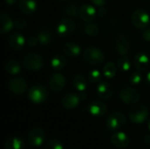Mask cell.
I'll use <instances>...</instances> for the list:
<instances>
[{
	"instance_id": "obj_1",
	"label": "cell",
	"mask_w": 150,
	"mask_h": 149,
	"mask_svg": "<svg viewBox=\"0 0 150 149\" xmlns=\"http://www.w3.org/2000/svg\"><path fill=\"white\" fill-rule=\"evenodd\" d=\"M83 60L90 65L98 66L105 61V54L103 51L96 47H86L83 54Z\"/></svg>"
},
{
	"instance_id": "obj_2",
	"label": "cell",
	"mask_w": 150,
	"mask_h": 149,
	"mask_svg": "<svg viewBox=\"0 0 150 149\" xmlns=\"http://www.w3.org/2000/svg\"><path fill=\"white\" fill-rule=\"evenodd\" d=\"M27 97L33 104H42L48 98V90L45 86L36 84L29 89Z\"/></svg>"
},
{
	"instance_id": "obj_3",
	"label": "cell",
	"mask_w": 150,
	"mask_h": 149,
	"mask_svg": "<svg viewBox=\"0 0 150 149\" xmlns=\"http://www.w3.org/2000/svg\"><path fill=\"white\" fill-rule=\"evenodd\" d=\"M149 115V111L147 106L143 105H137L131 108L128 113L129 119L135 125H141L144 123Z\"/></svg>"
},
{
	"instance_id": "obj_4",
	"label": "cell",
	"mask_w": 150,
	"mask_h": 149,
	"mask_svg": "<svg viewBox=\"0 0 150 149\" xmlns=\"http://www.w3.org/2000/svg\"><path fill=\"white\" fill-rule=\"evenodd\" d=\"M23 65L29 70L38 71L44 67V60L38 53L30 52L25 55L23 59Z\"/></svg>"
},
{
	"instance_id": "obj_5",
	"label": "cell",
	"mask_w": 150,
	"mask_h": 149,
	"mask_svg": "<svg viewBox=\"0 0 150 149\" xmlns=\"http://www.w3.org/2000/svg\"><path fill=\"white\" fill-rule=\"evenodd\" d=\"M126 124V116L120 111H114L108 115L105 120L106 127L111 131H119Z\"/></svg>"
},
{
	"instance_id": "obj_6",
	"label": "cell",
	"mask_w": 150,
	"mask_h": 149,
	"mask_svg": "<svg viewBox=\"0 0 150 149\" xmlns=\"http://www.w3.org/2000/svg\"><path fill=\"white\" fill-rule=\"evenodd\" d=\"M119 96L120 100L127 105H135L141 98V95L138 90L128 86L122 87L120 90Z\"/></svg>"
},
{
	"instance_id": "obj_7",
	"label": "cell",
	"mask_w": 150,
	"mask_h": 149,
	"mask_svg": "<svg viewBox=\"0 0 150 149\" xmlns=\"http://www.w3.org/2000/svg\"><path fill=\"white\" fill-rule=\"evenodd\" d=\"M133 25L138 29H146L149 24V15L143 9H136L131 16Z\"/></svg>"
},
{
	"instance_id": "obj_8",
	"label": "cell",
	"mask_w": 150,
	"mask_h": 149,
	"mask_svg": "<svg viewBox=\"0 0 150 149\" xmlns=\"http://www.w3.org/2000/svg\"><path fill=\"white\" fill-rule=\"evenodd\" d=\"M76 30V24L70 18H63L56 26V32L62 38L70 36Z\"/></svg>"
},
{
	"instance_id": "obj_9",
	"label": "cell",
	"mask_w": 150,
	"mask_h": 149,
	"mask_svg": "<svg viewBox=\"0 0 150 149\" xmlns=\"http://www.w3.org/2000/svg\"><path fill=\"white\" fill-rule=\"evenodd\" d=\"M45 131L41 127H33L31 129L28 133L27 139H28V143L32 147L39 148L40 147L45 140Z\"/></svg>"
},
{
	"instance_id": "obj_10",
	"label": "cell",
	"mask_w": 150,
	"mask_h": 149,
	"mask_svg": "<svg viewBox=\"0 0 150 149\" xmlns=\"http://www.w3.org/2000/svg\"><path fill=\"white\" fill-rule=\"evenodd\" d=\"M115 48L120 55H128L131 51V42L129 38L125 34H120L115 41Z\"/></svg>"
},
{
	"instance_id": "obj_11",
	"label": "cell",
	"mask_w": 150,
	"mask_h": 149,
	"mask_svg": "<svg viewBox=\"0 0 150 149\" xmlns=\"http://www.w3.org/2000/svg\"><path fill=\"white\" fill-rule=\"evenodd\" d=\"M10 91L15 95H22L27 90V83L22 77L11 78L8 83Z\"/></svg>"
},
{
	"instance_id": "obj_12",
	"label": "cell",
	"mask_w": 150,
	"mask_h": 149,
	"mask_svg": "<svg viewBox=\"0 0 150 149\" xmlns=\"http://www.w3.org/2000/svg\"><path fill=\"white\" fill-rule=\"evenodd\" d=\"M111 143L116 148L125 149L129 146L130 141H129L127 134H126L125 133L115 132L111 136Z\"/></svg>"
},
{
	"instance_id": "obj_13",
	"label": "cell",
	"mask_w": 150,
	"mask_h": 149,
	"mask_svg": "<svg viewBox=\"0 0 150 149\" xmlns=\"http://www.w3.org/2000/svg\"><path fill=\"white\" fill-rule=\"evenodd\" d=\"M66 77L61 73H54L49 79L48 83L50 89L54 92H59L63 90L66 85Z\"/></svg>"
},
{
	"instance_id": "obj_14",
	"label": "cell",
	"mask_w": 150,
	"mask_h": 149,
	"mask_svg": "<svg viewBox=\"0 0 150 149\" xmlns=\"http://www.w3.org/2000/svg\"><path fill=\"white\" fill-rule=\"evenodd\" d=\"M80 101L81 98L79 95L74 92H68L62 98V105L66 110H73L78 106Z\"/></svg>"
},
{
	"instance_id": "obj_15",
	"label": "cell",
	"mask_w": 150,
	"mask_h": 149,
	"mask_svg": "<svg viewBox=\"0 0 150 149\" xmlns=\"http://www.w3.org/2000/svg\"><path fill=\"white\" fill-rule=\"evenodd\" d=\"M107 105L101 101H93L87 107L88 112L94 117H102L107 112Z\"/></svg>"
},
{
	"instance_id": "obj_16",
	"label": "cell",
	"mask_w": 150,
	"mask_h": 149,
	"mask_svg": "<svg viewBox=\"0 0 150 149\" xmlns=\"http://www.w3.org/2000/svg\"><path fill=\"white\" fill-rule=\"evenodd\" d=\"M134 65L140 72H144L149 66V57L144 52H139L134 58Z\"/></svg>"
},
{
	"instance_id": "obj_17",
	"label": "cell",
	"mask_w": 150,
	"mask_h": 149,
	"mask_svg": "<svg viewBox=\"0 0 150 149\" xmlns=\"http://www.w3.org/2000/svg\"><path fill=\"white\" fill-rule=\"evenodd\" d=\"M97 14L95 7L88 4H83L79 9V17L85 22H91Z\"/></svg>"
},
{
	"instance_id": "obj_18",
	"label": "cell",
	"mask_w": 150,
	"mask_h": 149,
	"mask_svg": "<svg viewBox=\"0 0 150 149\" xmlns=\"http://www.w3.org/2000/svg\"><path fill=\"white\" fill-rule=\"evenodd\" d=\"M38 39H39V43L41 46H49L53 43L54 41V32L50 28L47 27H43L41 29H40V31L38 32Z\"/></svg>"
},
{
	"instance_id": "obj_19",
	"label": "cell",
	"mask_w": 150,
	"mask_h": 149,
	"mask_svg": "<svg viewBox=\"0 0 150 149\" xmlns=\"http://www.w3.org/2000/svg\"><path fill=\"white\" fill-rule=\"evenodd\" d=\"M8 43L11 49L18 51L23 48L25 44V39L23 34L19 32H13L8 38Z\"/></svg>"
},
{
	"instance_id": "obj_20",
	"label": "cell",
	"mask_w": 150,
	"mask_h": 149,
	"mask_svg": "<svg viewBox=\"0 0 150 149\" xmlns=\"http://www.w3.org/2000/svg\"><path fill=\"white\" fill-rule=\"evenodd\" d=\"M97 93L99 98L103 100H109L113 95L112 85L108 82H100L97 87Z\"/></svg>"
},
{
	"instance_id": "obj_21",
	"label": "cell",
	"mask_w": 150,
	"mask_h": 149,
	"mask_svg": "<svg viewBox=\"0 0 150 149\" xmlns=\"http://www.w3.org/2000/svg\"><path fill=\"white\" fill-rule=\"evenodd\" d=\"M19 10L26 15L33 14L37 10L36 0H18Z\"/></svg>"
},
{
	"instance_id": "obj_22",
	"label": "cell",
	"mask_w": 150,
	"mask_h": 149,
	"mask_svg": "<svg viewBox=\"0 0 150 149\" xmlns=\"http://www.w3.org/2000/svg\"><path fill=\"white\" fill-rule=\"evenodd\" d=\"M25 141L18 136L9 137L4 142V149H25Z\"/></svg>"
},
{
	"instance_id": "obj_23",
	"label": "cell",
	"mask_w": 150,
	"mask_h": 149,
	"mask_svg": "<svg viewBox=\"0 0 150 149\" xmlns=\"http://www.w3.org/2000/svg\"><path fill=\"white\" fill-rule=\"evenodd\" d=\"M0 32L2 34H4V33H7L9 32L12 27L14 26V21L11 19V18L9 16V14L5 13V12H3L1 13V16H0Z\"/></svg>"
},
{
	"instance_id": "obj_24",
	"label": "cell",
	"mask_w": 150,
	"mask_h": 149,
	"mask_svg": "<svg viewBox=\"0 0 150 149\" xmlns=\"http://www.w3.org/2000/svg\"><path fill=\"white\" fill-rule=\"evenodd\" d=\"M63 52L65 55L71 58H76L81 54V47L75 42H68L63 46Z\"/></svg>"
},
{
	"instance_id": "obj_25",
	"label": "cell",
	"mask_w": 150,
	"mask_h": 149,
	"mask_svg": "<svg viewBox=\"0 0 150 149\" xmlns=\"http://www.w3.org/2000/svg\"><path fill=\"white\" fill-rule=\"evenodd\" d=\"M50 63H51V67L53 68V69H54L55 71H60L66 67L67 59L64 55L58 54L54 55L51 58Z\"/></svg>"
},
{
	"instance_id": "obj_26",
	"label": "cell",
	"mask_w": 150,
	"mask_h": 149,
	"mask_svg": "<svg viewBox=\"0 0 150 149\" xmlns=\"http://www.w3.org/2000/svg\"><path fill=\"white\" fill-rule=\"evenodd\" d=\"M72 84H73V87L79 92L85 91L87 89V81L85 77L80 74L74 76L72 79Z\"/></svg>"
},
{
	"instance_id": "obj_27",
	"label": "cell",
	"mask_w": 150,
	"mask_h": 149,
	"mask_svg": "<svg viewBox=\"0 0 150 149\" xmlns=\"http://www.w3.org/2000/svg\"><path fill=\"white\" fill-rule=\"evenodd\" d=\"M117 73V68L114 62L108 61L103 68V74L107 79H112Z\"/></svg>"
},
{
	"instance_id": "obj_28",
	"label": "cell",
	"mask_w": 150,
	"mask_h": 149,
	"mask_svg": "<svg viewBox=\"0 0 150 149\" xmlns=\"http://www.w3.org/2000/svg\"><path fill=\"white\" fill-rule=\"evenodd\" d=\"M5 70L11 75H17L21 71V65L15 60H11L5 64Z\"/></svg>"
},
{
	"instance_id": "obj_29",
	"label": "cell",
	"mask_w": 150,
	"mask_h": 149,
	"mask_svg": "<svg viewBox=\"0 0 150 149\" xmlns=\"http://www.w3.org/2000/svg\"><path fill=\"white\" fill-rule=\"evenodd\" d=\"M118 68L121 72H127L131 69V61L128 55H124L121 56L117 63Z\"/></svg>"
},
{
	"instance_id": "obj_30",
	"label": "cell",
	"mask_w": 150,
	"mask_h": 149,
	"mask_svg": "<svg viewBox=\"0 0 150 149\" xmlns=\"http://www.w3.org/2000/svg\"><path fill=\"white\" fill-rule=\"evenodd\" d=\"M84 32L91 37H95L99 33V26L92 22H89L84 26Z\"/></svg>"
},
{
	"instance_id": "obj_31",
	"label": "cell",
	"mask_w": 150,
	"mask_h": 149,
	"mask_svg": "<svg viewBox=\"0 0 150 149\" xmlns=\"http://www.w3.org/2000/svg\"><path fill=\"white\" fill-rule=\"evenodd\" d=\"M79 9L76 4L70 3L65 7V13L70 18H77L79 16Z\"/></svg>"
},
{
	"instance_id": "obj_32",
	"label": "cell",
	"mask_w": 150,
	"mask_h": 149,
	"mask_svg": "<svg viewBox=\"0 0 150 149\" xmlns=\"http://www.w3.org/2000/svg\"><path fill=\"white\" fill-rule=\"evenodd\" d=\"M101 73L98 69H91L88 73V78L89 81L92 83H98V82L101 81Z\"/></svg>"
},
{
	"instance_id": "obj_33",
	"label": "cell",
	"mask_w": 150,
	"mask_h": 149,
	"mask_svg": "<svg viewBox=\"0 0 150 149\" xmlns=\"http://www.w3.org/2000/svg\"><path fill=\"white\" fill-rule=\"evenodd\" d=\"M45 149H64L62 142L57 139H51L45 146Z\"/></svg>"
},
{
	"instance_id": "obj_34",
	"label": "cell",
	"mask_w": 150,
	"mask_h": 149,
	"mask_svg": "<svg viewBox=\"0 0 150 149\" xmlns=\"http://www.w3.org/2000/svg\"><path fill=\"white\" fill-rule=\"evenodd\" d=\"M129 81L131 83V84L133 85H135V86H138L142 81V76L141 74L140 71H135V72H133L129 77Z\"/></svg>"
},
{
	"instance_id": "obj_35",
	"label": "cell",
	"mask_w": 150,
	"mask_h": 149,
	"mask_svg": "<svg viewBox=\"0 0 150 149\" xmlns=\"http://www.w3.org/2000/svg\"><path fill=\"white\" fill-rule=\"evenodd\" d=\"M14 26L18 30H24L27 26V22L23 18H18L14 20Z\"/></svg>"
},
{
	"instance_id": "obj_36",
	"label": "cell",
	"mask_w": 150,
	"mask_h": 149,
	"mask_svg": "<svg viewBox=\"0 0 150 149\" xmlns=\"http://www.w3.org/2000/svg\"><path fill=\"white\" fill-rule=\"evenodd\" d=\"M39 43L38 36H30L27 40V44L30 47H35Z\"/></svg>"
},
{
	"instance_id": "obj_37",
	"label": "cell",
	"mask_w": 150,
	"mask_h": 149,
	"mask_svg": "<svg viewBox=\"0 0 150 149\" xmlns=\"http://www.w3.org/2000/svg\"><path fill=\"white\" fill-rule=\"evenodd\" d=\"M107 9L105 8V7H104V6H99V8H98V10L97 11V13H98V15L99 16V17H101V18H104V17H105L106 15H107Z\"/></svg>"
},
{
	"instance_id": "obj_38",
	"label": "cell",
	"mask_w": 150,
	"mask_h": 149,
	"mask_svg": "<svg viewBox=\"0 0 150 149\" xmlns=\"http://www.w3.org/2000/svg\"><path fill=\"white\" fill-rule=\"evenodd\" d=\"M142 38L146 41L150 42V28H146L144 30V32H142Z\"/></svg>"
},
{
	"instance_id": "obj_39",
	"label": "cell",
	"mask_w": 150,
	"mask_h": 149,
	"mask_svg": "<svg viewBox=\"0 0 150 149\" xmlns=\"http://www.w3.org/2000/svg\"><path fill=\"white\" fill-rule=\"evenodd\" d=\"M92 4L97 6H104L106 3V0H91Z\"/></svg>"
},
{
	"instance_id": "obj_40",
	"label": "cell",
	"mask_w": 150,
	"mask_h": 149,
	"mask_svg": "<svg viewBox=\"0 0 150 149\" xmlns=\"http://www.w3.org/2000/svg\"><path fill=\"white\" fill-rule=\"evenodd\" d=\"M144 142L148 146H150V134H146L144 136Z\"/></svg>"
},
{
	"instance_id": "obj_41",
	"label": "cell",
	"mask_w": 150,
	"mask_h": 149,
	"mask_svg": "<svg viewBox=\"0 0 150 149\" xmlns=\"http://www.w3.org/2000/svg\"><path fill=\"white\" fill-rule=\"evenodd\" d=\"M79 97H80L81 100H84V99L87 98V94H86L85 91H82V92L79 93Z\"/></svg>"
},
{
	"instance_id": "obj_42",
	"label": "cell",
	"mask_w": 150,
	"mask_h": 149,
	"mask_svg": "<svg viewBox=\"0 0 150 149\" xmlns=\"http://www.w3.org/2000/svg\"><path fill=\"white\" fill-rule=\"evenodd\" d=\"M17 1H18V0H4V2H5L7 4H9V5H12V4H14Z\"/></svg>"
},
{
	"instance_id": "obj_43",
	"label": "cell",
	"mask_w": 150,
	"mask_h": 149,
	"mask_svg": "<svg viewBox=\"0 0 150 149\" xmlns=\"http://www.w3.org/2000/svg\"><path fill=\"white\" fill-rule=\"evenodd\" d=\"M146 81H147V83L150 84V71L147 74V76H146Z\"/></svg>"
},
{
	"instance_id": "obj_44",
	"label": "cell",
	"mask_w": 150,
	"mask_h": 149,
	"mask_svg": "<svg viewBox=\"0 0 150 149\" xmlns=\"http://www.w3.org/2000/svg\"><path fill=\"white\" fill-rule=\"evenodd\" d=\"M148 128H149V130L150 131V118L149 119V120H148Z\"/></svg>"
},
{
	"instance_id": "obj_45",
	"label": "cell",
	"mask_w": 150,
	"mask_h": 149,
	"mask_svg": "<svg viewBox=\"0 0 150 149\" xmlns=\"http://www.w3.org/2000/svg\"><path fill=\"white\" fill-rule=\"evenodd\" d=\"M59 1H62V2H66V1H69V0H59Z\"/></svg>"
}]
</instances>
